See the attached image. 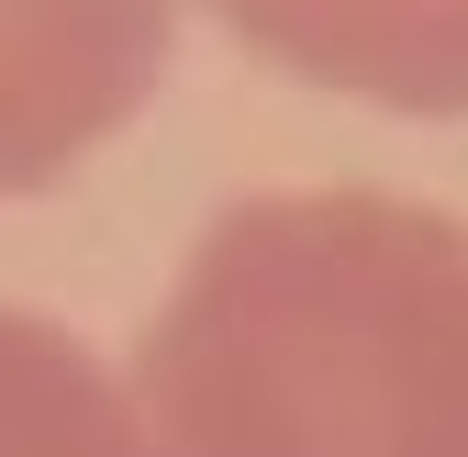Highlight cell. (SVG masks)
<instances>
[{
    "mask_svg": "<svg viewBox=\"0 0 468 457\" xmlns=\"http://www.w3.org/2000/svg\"><path fill=\"white\" fill-rule=\"evenodd\" d=\"M145 457H468V223L401 190H257L134 346Z\"/></svg>",
    "mask_w": 468,
    "mask_h": 457,
    "instance_id": "1",
    "label": "cell"
},
{
    "mask_svg": "<svg viewBox=\"0 0 468 457\" xmlns=\"http://www.w3.org/2000/svg\"><path fill=\"white\" fill-rule=\"evenodd\" d=\"M179 0H0V201L101 156L167 79Z\"/></svg>",
    "mask_w": 468,
    "mask_h": 457,
    "instance_id": "2",
    "label": "cell"
},
{
    "mask_svg": "<svg viewBox=\"0 0 468 457\" xmlns=\"http://www.w3.org/2000/svg\"><path fill=\"white\" fill-rule=\"evenodd\" d=\"M268 68L379 101V112H468V0H212Z\"/></svg>",
    "mask_w": 468,
    "mask_h": 457,
    "instance_id": "3",
    "label": "cell"
},
{
    "mask_svg": "<svg viewBox=\"0 0 468 457\" xmlns=\"http://www.w3.org/2000/svg\"><path fill=\"white\" fill-rule=\"evenodd\" d=\"M0 457H145L134 390L45 313H0Z\"/></svg>",
    "mask_w": 468,
    "mask_h": 457,
    "instance_id": "4",
    "label": "cell"
}]
</instances>
